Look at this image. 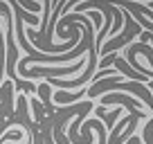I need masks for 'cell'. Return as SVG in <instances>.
Returning a JSON list of instances; mask_svg holds the SVG:
<instances>
[{
    "instance_id": "obj_1",
    "label": "cell",
    "mask_w": 153,
    "mask_h": 144,
    "mask_svg": "<svg viewBox=\"0 0 153 144\" xmlns=\"http://www.w3.org/2000/svg\"><path fill=\"white\" fill-rule=\"evenodd\" d=\"M86 65V59H76V63L68 68H52V65H34L32 70H25L23 77H29V79H36V77H45V79H56V77H72L76 72Z\"/></svg>"
},
{
    "instance_id": "obj_2",
    "label": "cell",
    "mask_w": 153,
    "mask_h": 144,
    "mask_svg": "<svg viewBox=\"0 0 153 144\" xmlns=\"http://www.w3.org/2000/svg\"><path fill=\"white\" fill-rule=\"evenodd\" d=\"M104 104H122V106H126V108L131 111V115L140 117V120L144 117L142 101L135 99V97L124 95V92H108V95H104V97H101V106H104Z\"/></svg>"
},
{
    "instance_id": "obj_3",
    "label": "cell",
    "mask_w": 153,
    "mask_h": 144,
    "mask_svg": "<svg viewBox=\"0 0 153 144\" xmlns=\"http://www.w3.org/2000/svg\"><path fill=\"white\" fill-rule=\"evenodd\" d=\"M88 124H90V128L99 131V144H106V131H104V126H101V122L99 120H88Z\"/></svg>"
},
{
    "instance_id": "obj_4",
    "label": "cell",
    "mask_w": 153,
    "mask_h": 144,
    "mask_svg": "<svg viewBox=\"0 0 153 144\" xmlns=\"http://www.w3.org/2000/svg\"><path fill=\"white\" fill-rule=\"evenodd\" d=\"M38 92H41V97H43V104L48 106V111H50V108H52V106H50V83L45 81L43 86L38 88Z\"/></svg>"
},
{
    "instance_id": "obj_5",
    "label": "cell",
    "mask_w": 153,
    "mask_h": 144,
    "mask_svg": "<svg viewBox=\"0 0 153 144\" xmlns=\"http://www.w3.org/2000/svg\"><path fill=\"white\" fill-rule=\"evenodd\" d=\"M86 16H92V18H95V27H101V18H104V14H101L99 9H88Z\"/></svg>"
},
{
    "instance_id": "obj_6",
    "label": "cell",
    "mask_w": 153,
    "mask_h": 144,
    "mask_svg": "<svg viewBox=\"0 0 153 144\" xmlns=\"http://www.w3.org/2000/svg\"><path fill=\"white\" fill-rule=\"evenodd\" d=\"M43 142L45 144H54V135H52V128H45V133H43Z\"/></svg>"
}]
</instances>
